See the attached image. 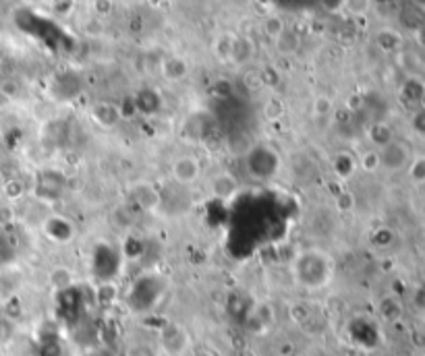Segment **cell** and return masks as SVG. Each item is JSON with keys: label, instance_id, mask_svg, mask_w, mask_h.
<instances>
[{"label": "cell", "instance_id": "obj_7", "mask_svg": "<svg viewBox=\"0 0 425 356\" xmlns=\"http://www.w3.org/2000/svg\"><path fill=\"white\" fill-rule=\"evenodd\" d=\"M90 114H92V121H94L97 127H102V129H112V127H116L119 123H121V110L116 108V106H112V104H108V102H97L92 106V110H90Z\"/></svg>", "mask_w": 425, "mask_h": 356}, {"label": "cell", "instance_id": "obj_26", "mask_svg": "<svg viewBox=\"0 0 425 356\" xmlns=\"http://www.w3.org/2000/svg\"><path fill=\"white\" fill-rule=\"evenodd\" d=\"M15 222V212L11 205H0V228H8Z\"/></svg>", "mask_w": 425, "mask_h": 356}, {"label": "cell", "instance_id": "obj_16", "mask_svg": "<svg viewBox=\"0 0 425 356\" xmlns=\"http://www.w3.org/2000/svg\"><path fill=\"white\" fill-rule=\"evenodd\" d=\"M236 36L233 34H222L220 38H216L214 42V54L222 60V62H229L231 56H233V48H235Z\"/></svg>", "mask_w": 425, "mask_h": 356}, {"label": "cell", "instance_id": "obj_1", "mask_svg": "<svg viewBox=\"0 0 425 356\" xmlns=\"http://www.w3.org/2000/svg\"><path fill=\"white\" fill-rule=\"evenodd\" d=\"M290 278L305 292H322L334 282L336 259L322 247H303L290 259Z\"/></svg>", "mask_w": 425, "mask_h": 356}, {"label": "cell", "instance_id": "obj_19", "mask_svg": "<svg viewBox=\"0 0 425 356\" xmlns=\"http://www.w3.org/2000/svg\"><path fill=\"white\" fill-rule=\"evenodd\" d=\"M15 334H17V325H15L13 317L6 313H0V348L8 346L15 340Z\"/></svg>", "mask_w": 425, "mask_h": 356}, {"label": "cell", "instance_id": "obj_8", "mask_svg": "<svg viewBox=\"0 0 425 356\" xmlns=\"http://www.w3.org/2000/svg\"><path fill=\"white\" fill-rule=\"evenodd\" d=\"M160 71H162V77L168 79V81H181L187 77L189 73V64L183 56H166L162 62H160Z\"/></svg>", "mask_w": 425, "mask_h": 356}, {"label": "cell", "instance_id": "obj_4", "mask_svg": "<svg viewBox=\"0 0 425 356\" xmlns=\"http://www.w3.org/2000/svg\"><path fill=\"white\" fill-rule=\"evenodd\" d=\"M168 177L175 184L179 186H193L197 184L203 177V166L201 160L193 153H181L177 158H173L170 166H168Z\"/></svg>", "mask_w": 425, "mask_h": 356}, {"label": "cell", "instance_id": "obj_9", "mask_svg": "<svg viewBox=\"0 0 425 356\" xmlns=\"http://www.w3.org/2000/svg\"><path fill=\"white\" fill-rule=\"evenodd\" d=\"M394 139H396V135L392 131V127L388 123H384V121H378V123L370 125V129H367V141L372 143L374 149H379V147L388 145Z\"/></svg>", "mask_w": 425, "mask_h": 356}, {"label": "cell", "instance_id": "obj_20", "mask_svg": "<svg viewBox=\"0 0 425 356\" xmlns=\"http://www.w3.org/2000/svg\"><path fill=\"white\" fill-rule=\"evenodd\" d=\"M357 166L363 170V172H367V174H374V172H378L379 170V156H378V149H367V151H363L359 158H357Z\"/></svg>", "mask_w": 425, "mask_h": 356}, {"label": "cell", "instance_id": "obj_24", "mask_svg": "<svg viewBox=\"0 0 425 356\" xmlns=\"http://www.w3.org/2000/svg\"><path fill=\"white\" fill-rule=\"evenodd\" d=\"M411 129H413V133L417 135V137L425 139V108L424 106H419V108L413 112V116H411Z\"/></svg>", "mask_w": 425, "mask_h": 356}, {"label": "cell", "instance_id": "obj_13", "mask_svg": "<svg viewBox=\"0 0 425 356\" xmlns=\"http://www.w3.org/2000/svg\"><path fill=\"white\" fill-rule=\"evenodd\" d=\"M274 48H276V52L283 54V56H292V54H297L299 48H301V38H299V34L286 29L278 40H274Z\"/></svg>", "mask_w": 425, "mask_h": 356}, {"label": "cell", "instance_id": "obj_22", "mask_svg": "<svg viewBox=\"0 0 425 356\" xmlns=\"http://www.w3.org/2000/svg\"><path fill=\"white\" fill-rule=\"evenodd\" d=\"M50 282H52L54 288L65 290V288H69V286L73 284V273H71L69 267H56V269L50 273Z\"/></svg>", "mask_w": 425, "mask_h": 356}, {"label": "cell", "instance_id": "obj_6", "mask_svg": "<svg viewBox=\"0 0 425 356\" xmlns=\"http://www.w3.org/2000/svg\"><path fill=\"white\" fill-rule=\"evenodd\" d=\"M131 195L135 203L147 214H154L162 207V193L151 182H135L131 186Z\"/></svg>", "mask_w": 425, "mask_h": 356}, {"label": "cell", "instance_id": "obj_18", "mask_svg": "<svg viewBox=\"0 0 425 356\" xmlns=\"http://www.w3.org/2000/svg\"><path fill=\"white\" fill-rule=\"evenodd\" d=\"M311 114L316 118H328L334 114V100L328 95H316L311 102Z\"/></svg>", "mask_w": 425, "mask_h": 356}, {"label": "cell", "instance_id": "obj_23", "mask_svg": "<svg viewBox=\"0 0 425 356\" xmlns=\"http://www.w3.org/2000/svg\"><path fill=\"white\" fill-rule=\"evenodd\" d=\"M334 203H336L338 212H344V214L353 212V210H355V205H357V201H355L353 193H349V191H340V193L336 195Z\"/></svg>", "mask_w": 425, "mask_h": 356}, {"label": "cell", "instance_id": "obj_27", "mask_svg": "<svg viewBox=\"0 0 425 356\" xmlns=\"http://www.w3.org/2000/svg\"><path fill=\"white\" fill-rule=\"evenodd\" d=\"M187 356H218V355L212 352V350H208V348H195V346H193V350H191Z\"/></svg>", "mask_w": 425, "mask_h": 356}, {"label": "cell", "instance_id": "obj_10", "mask_svg": "<svg viewBox=\"0 0 425 356\" xmlns=\"http://www.w3.org/2000/svg\"><path fill=\"white\" fill-rule=\"evenodd\" d=\"M332 168H334V172L338 174V178L346 180V178H351L355 172H357L359 166H357V158H353L351 153L340 151V153L334 156V160H332Z\"/></svg>", "mask_w": 425, "mask_h": 356}, {"label": "cell", "instance_id": "obj_14", "mask_svg": "<svg viewBox=\"0 0 425 356\" xmlns=\"http://www.w3.org/2000/svg\"><path fill=\"white\" fill-rule=\"evenodd\" d=\"M407 178L415 184V186H424L425 184V153L413 156L411 164L407 166Z\"/></svg>", "mask_w": 425, "mask_h": 356}, {"label": "cell", "instance_id": "obj_25", "mask_svg": "<svg viewBox=\"0 0 425 356\" xmlns=\"http://www.w3.org/2000/svg\"><path fill=\"white\" fill-rule=\"evenodd\" d=\"M0 93H2L4 97H17V95H19V83L13 81V79L2 81V83H0Z\"/></svg>", "mask_w": 425, "mask_h": 356}, {"label": "cell", "instance_id": "obj_17", "mask_svg": "<svg viewBox=\"0 0 425 356\" xmlns=\"http://www.w3.org/2000/svg\"><path fill=\"white\" fill-rule=\"evenodd\" d=\"M372 4L374 0H340V8L349 17H365L372 11Z\"/></svg>", "mask_w": 425, "mask_h": 356}, {"label": "cell", "instance_id": "obj_21", "mask_svg": "<svg viewBox=\"0 0 425 356\" xmlns=\"http://www.w3.org/2000/svg\"><path fill=\"white\" fill-rule=\"evenodd\" d=\"M400 36L392 29H382L378 36H376V44L384 50V52H392L400 46Z\"/></svg>", "mask_w": 425, "mask_h": 356}, {"label": "cell", "instance_id": "obj_2", "mask_svg": "<svg viewBox=\"0 0 425 356\" xmlns=\"http://www.w3.org/2000/svg\"><path fill=\"white\" fill-rule=\"evenodd\" d=\"M193 350V338L189 329L179 321H168L158 331V352L160 356H187Z\"/></svg>", "mask_w": 425, "mask_h": 356}, {"label": "cell", "instance_id": "obj_11", "mask_svg": "<svg viewBox=\"0 0 425 356\" xmlns=\"http://www.w3.org/2000/svg\"><path fill=\"white\" fill-rule=\"evenodd\" d=\"M2 197L8 201V203H15V201H19V199H23L25 195H27V184H25V180L23 178H6L4 182H2Z\"/></svg>", "mask_w": 425, "mask_h": 356}, {"label": "cell", "instance_id": "obj_5", "mask_svg": "<svg viewBox=\"0 0 425 356\" xmlns=\"http://www.w3.org/2000/svg\"><path fill=\"white\" fill-rule=\"evenodd\" d=\"M208 191L214 199L220 201H229L233 199L236 193L241 191V180L236 178L235 172L229 170H218L216 174H212L208 180Z\"/></svg>", "mask_w": 425, "mask_h": 356}, {"label": "cell", "instance_id": "obj_12", "mask_svg": "<svg viewBox=\"0 0 425 356\" xmlns=\"http://www.w3.org/2000/svg\"><path fill=\"white\" fill-rule=\"evenodd\" d=\"M255 54V44L251 38H236L235 40V48H233V56H231V62L235 64H245L253 58Z\"/></svg>", "mask_w": 425, "mask_h": 356}, {"label": "cell", "instance_id": "obj_15", "mask_svg": "<svg viewBox=\"0 0 425 356\" xmlns=\"http://www.w3.org/2000/svg\"><path fill=\"white\" fill-rule=\"evenodd\" d=\"M262 29H264L266 38H270V40L274 42V40H278V38L283 36L288 27H286V21H284L281 15H270V17H266V19H264Z\"/></svg>", "mask_w": 425, "mask_h": 356}, {"label": "cell", "instance_id": "obj_3", "mask_svg": "<svg viewBox=\"0 0 425 356\" xmlns=\"http://www.w3.org/2000/svg\"><path fill=\"white\" fill-rule=\"evenodd\" d=\"M379 170L386 172V174H398V172H405L407 166L411 164L413 160V151L411 147L400 141V139H394L390 141L388 145L379 147Z\"/></svg>", "mask_w": 425, "mask_h": 356}]
</instances>
